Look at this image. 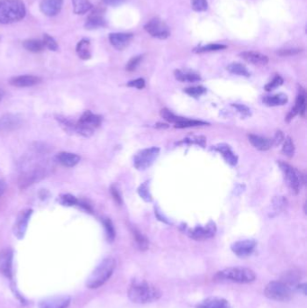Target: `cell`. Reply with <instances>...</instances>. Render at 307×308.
Masks as SVG:
<instances>
[{
	"mask_svg": "<svg viewBox=\"0 0 307 308\" xmlns=\"http://www.w3.org/2000/svg\"><path fill=\"white\" fill-rule=\"evenodd\" d=\"M192 8L196 12H203L207 9L208 3L206 0H192L191 1Z\"/></svg>",
	"mask_w": 307,
	"mask_h": 308,
	"instance_id": "b9f144b4",
	"label": "cell"
},
{
	"mask_svg": "<svg viewBox=\"0 0 307 308\" xmlns=\"http://www.w3.org/2000/svg\"><path fill=\"white\" fill-rule=\"evenodd\" d=\"M306 107H307V98H306V91L302 86L299 87V94L296 100L295 107L292 108L290 113L286 116V122H290L292 119L294 118L297 113H300L303 117L306 115Z\"/></svg>",
	"mask_w": 307,
	"mask_h": 308,
	"instance_id": "5bb4252c",
	"label": "cell"
},
{
	"mask_svg": "<svg viewBox=\"0 0 307 308\" xmlns=\"http://www.w3.org/2000/svg\"><path fill=\"white\" fill-rule=\"evenodd\" d=\"M63 5V0H43L40 4V9L43 15L54 16L58 15Z\"/></svg>",
	"mask_w": 307,
	"mask_h": 308,
	"instance_id": "ac0fdd59",
	"label": "cell"
},
{
	"mask_svg": "<svg viewBox=\"0 0 307 308\" xmlns=\"http://www.w3.org/2000/svg\"><path fill=\"white\" fill-rule=\"evenodd\" d=\"M5 184L3 180L0 179V197L5 193Z\"/></svg>",
	"mask_w": 307,
	"mask_h": 308,
	"instance_id": "9f6ffc18",
	"label": "cell"
},
{
	"mask_svg": "<svg viewBox=\"0 0 307 308\" xmlns=\"http://www.w3.org/2000/svg\"><path fill=\"white\" fill-rule=\"evenodd\" d=\"M185 92L191 97H198L202 96L203 94H205L206 92V88L202 86H191V87L186 88Z\"/></svg>",
	"mask_w": 307,
	"mask_h": 308,
	"instance_id": "ab89813d",
	"label": "cell"
},
{
	"mask_svg": "<svg viewBox=\"0 0 307 308\" xmlns=\"http://www.w3.org/2000/svg\"><path fill=\"white\" fill-rule=\"evenodd\" d=\"M115 266V259L112 257H108L103 259L100 264L92 272L91 275L88 277L86 280V286L88 288L95 289L103 286L113 274Z\"/></svg>",
	"mask_w": 307,
	"mask_h": 308,
	"instance_id": "7a4b0ae2",
	"label": "cell"
},
{
	"mask_svg": "<svg viewBox=\"0 0 307 308\" xmlns=\"http://www.w3.org/2000/svg\"><path fill=\"white\" fill-rule=\"evenodd\" d=\"M77 54L82 59H89L91 58L90 53V42L87 39H82L77 45Z\"/></svg>",
	"mask_w": 307,
	"mask_h": 308,
	"instance_id": "83f0119b",
	"label": "cell"
},
{
	"mask_svg": "<svg viewBox=\"0 0 307 308\" xmlns=\"http://www.w3.org/2000/svg\"><path fill=\"white\" fill-rule=\"evenodd\" d=\"M227 70L230 71L232 74L235 75L244 76V77H250V72L247 70V68L239 62H233L227 66Z\"/></svg>",
	"mask_w": 307,
	"mask_h": 308,
	"instance_id": "1f68e13d",
	"label": "cell"
},
{
	"mask_svg": "<svg viewBox=\"0 0 307 308\" xmlns=\"http://www.w3.org/2000/svg\"><path fill=\"white\" fill-rule=\"evenodd\" d=\"M175 77L178 81L181 82H196L201 80V77L196 73L180 70L175 71Z\"/></svg>",
	"mask_w": 307,
	"mask_h": 308,
	"instance_id": "f1b7e54d",
	"label": "cell"
},
{
	"mask_svg": "<svg viewBox=\"0 0 307 308\" xmlns=\"http://www.w3.org/2000/svg\"><path fill=\"white\" fill-rule=\"evenodd\" d=\"M127 85L128 86H132V87H136L138 89H142L145 86V81L143 79H137L135 81H130Z\"/></svg>",
	"mask_w": 307,
	"mask_h": 308,
	"instance_id": "f907efd6",
	"label": "cell"
},
{
	"mask_svg": "<svg viewBox=\"0 0 307 308\" xmlns=\"http://www.w3.org/2000/svg\"><path fill=\"white\" fill-rule=\"evenodd\" d=\"M26 13V6L21 0H0V24L20 21Z\"/></svg>",
	"mask_w": 307,
	"mask_h": 308,
	"instance_id": "3957f363",
	"label": "cell"
},
{
	"mask_svg": "<svg viewBox=\"0 0 307 308\" xmlns=\"http://www.w3.org/2000/svg\"><path fill=\"white\" fill-rule=\"evenodd\" d=\"M22 121L20 117L16 114L7 113L0 118V131L10 132L21 126Z\"/></svg>",
	"mask_w": 307,
	"mask_h": 308,
	"instance_id": "d6986e66",
	"label": "cell"
},
{
	"mask_svg": "<svg viewBox=\"0 0 307 308\" xmlns=\"http://www.w3.org/2000/svg\"><path fill=\"white\" fill-rule=\"evenodd\" d=\"M44 176L43 168H34L30 171L24 173L19 179V187L20 189H27L30 185L34 183L35 181L40 180Z\"/></svg>",
	"mask_w": 307,
	"mask_h": 308,
	"instance_id": "e0dca14e",
	"label": "cell"
},
{
	"mask_svg": "<svg viewBox=\"0 0 307 308\" xmlns=\"http://www.w3.org/2000/svg\"><path fill=\"white\" fill-rule=\"evenodd\" d=\"M196 308H231V305L223 297H212L201 301Z\"/></svg>",
	"mask_w": 307,
	"mask_h": 308,
	"instance_id": "7402d4cb",
	"label": "cell"
},
{
	"mask_svg": "<svg viewBox=\"0 0 307 308\" xmlns=\"http://www.w3.org/2000/svg\"><path fill=\"white\" fill-rule=\"evenodd\" d=\"M286 205V200L282 196H279L274 199V208L277 212L282 211Z\"/></svg>",
	"mask_w": 307,
	"mask_h": 308,
	"instance_id": "681fc988",
	"label": "cell"
},
{
	"mask_svg": "<svg viewBox=\"0 0 307 308\" xmlns=\"http://www.w3.org/2000/svg\"><path fill=\"white\" fill-rule=\"evenodd\" d=\"M32 212V210L31 209L22 211L17 217L15 226H14V233L18 239H23L25 236L26 232H27L28 222L31 217Z\"/></svg>",
	"mask_w": 307,
	"mask_h": 308,
	"instance_id": "4fadbf2b",
	"label": "cell"
},
{
	"mask_svg": "<svg viewBox=\"0 0 307 308\" xmlns=\"http://www.w3.org/2000/svg\"><path fill=\"white\" fill-rule=\"evenodd\" d=\"M160 154V149L158 147H151L138 152L135 157L134 163L136 168L145 169L150 167Z\"/></svg>",
	"mask_w": 307,
	"mask_h": 308,
	"instance_id": "ba28073f",
	"label": "cell"
},
{
	"mask_svg": "<svg viewBox=\"0 0 307 308\" xmlns=\"http://www.w3.org/2000/svg\"><path fill=\"white\" fill-rule=\"evenodd\" d=\"M41 82V79L39 77L33 75H22L14 77L10 80V84L12 86L17 87H28L37 85Z\"/></svg>",
	"mask_w": 307,
	"mask_h": 308,
	"instance_id": "ffe728a7",
	"label": "cell"
},
{
	"mask_svg": "<svg viewBox=\"0 0 307 308\" xmlns=\"http://www.w3.org/2000/svg\"><path fill=\"white\" fill-rule=\"evenodd\" d=\"M283 82H284V80L281 78L280 76H276L271 82H270L269 84H267L265 86V89L267 91H272V90L276 89L277 87L280 86L283 84Z\"/></svg>",
	"mask_w": 307,
	"mask_h": 308,
	"instance_id": "7bdbcfd3",
	"label": "cell"
},
{
	"mask_svg": "<svg viewBox=\"0 0 307 308\" xmlns=\"http://www.w3.org/2000/svg\"><path fill=\"white\" fill-rule=\"evenodd\" d=\"M240 56L249 63L257 65V66H264V65L268 64L269 62L268 56L257 53V52H252V51L243 52L240 54Z\"/></svg>",
	"mask_w": 307,
	"mask_h": 308,
	"instance_id": "44dd1931",
	"label": "cell"
},
{
	"mask_svg": "<svg viewBox=\"0 0 307 308\" xmlns=\"http://www.w3.org/2000/svg\"><path fill=\"white\" fill-rule=\"evenodd\" d=\"M299 279H300L299 273L296 272L295 270H292V271L285 273L284 277H283V280L281 281L286 283V285H288V284L292 285V284L297 283V281L299 280Z\"/></svg>",
	"mask_w": 307,
	"mask_h": 308,
	"instance_id": "f35d334b",
	"label": "cell"
},
{
	"mask_svg": "<svg viewBox=\"0 0 307 308\" xmlns=\"http://www.w3.org/2000/svg\"><path fill=\"white\" fill-rule=\"evenodd\" d=\"M3 97H4V91H3V90H2L1 88H0V101L2 100V98H3Z\"/></svg>",
	"mask_w": 307,
	"mask_h": 308,
	"instance_id": "6f0895ef",
	"label": "cell"
},
{
	"mask_svg": "<svg viewBox=\"0 0 307 308\" xmlns=\"http://www.w3.org/2000/svg\"><path fill=\"white\" fill-rule=\"evenodd\" d=\"M103 2L108 5H112V6H116V5H121L125 2V0H103Z\"/></svg>",
	"mask_w": 307,
	"mask_h": 308,
	"instance_id": "db71d44e",
	"label": "cell"
},
{
	"mask_svg": "<svg viewBox=\"0 0 307 308\" xmlns=\"http://www.w3.org/2000/svg\"><path fill=\"white\" fill-rule=\"evenodd\" d=\"M184 142H188L189 144L195 143V144H198V145L204 147L205 144V137H203V136H195V137H192V138L185 139Z\"/></svg>",
	"mask_w": 307,
	"mask_h": 308,
	"instance_id": "7dc6e473",
	"label": "cell"
},
{
	"mask_svg": "<svg viewBox=\"0 0 307 308\" xmlns=\"http://www.w3.org/2000/svg\"><path fill=\"white\" fill-rule=\"evenodd\" d=\"M13 251L9 248H5L0 252V273L6 278H12L13 272Z\"/></svg>",
	"mask_w": 307,
	"mask_h": 308,
	"instance_id": "30bf717a",
	"label": "cell"
},
{
	"mask_svg": "<svg viewBox=\"0 0 307 308\" xmlns=\"http://www.w3.org/2000/svg\"><path fill=\"white\" fill-rule=\"evenodd\" d=\"M43 43L44 47L48 48L51 51H57L58 50V43H56V41L54 40V38L50 36L47 33L43 34Z\"/></svg>",
	"mask_w": 307,
	"mask_h": 308,
	"instance_id": "60d3db41",
	"label": "cell"
},
{
	"mask_svg": "<svg viewBox=\"0 0 307 308\" xmlns=\"http://www.w3.org/2000/svg\"><path fill=\"white\" fill-rule=\"evenodd\" d=\"M111 194H112V196H113L114 201H115L118 205H121L122 202H123V201H122V197H121V195L119 194L118 190H117V189H116L115 187H113V186L111 187Z\"/></svg>",
	"mask_w": 307,
	"mask_h": 308,
	"instance_id": "f5cc1de1",
	"label": "cell"
},
{
	"mask_svg": "<svg viewBox=\"0 0 307 308\" xmlns=\"http://www.w3.org/2000/svg\"><path fill=\"white\" fill-rule=\"evenodd\" d=\"M256 247V242L254 240H243L233 243L232 251L239 257H247L253 252Z\"/></svg>",
	"mask_w": 307,
	"mask_h": 308,
	"instance_id": "9a60e30c",
	"label": "cell"
},
{
	"mask_svg": "<svg viewBox=\"0 0 307 308\" xmlns=\"http://www.w3.org/2000/svg\"><path fill=\"white\" fill-rule=\"evenodd\" d=\"M302 50L301 49H283V50H279L277 54L280 56H292V55H296L299 53H301Z\"/></svg>",
	"mask_w": 307,
	"mask_h": 308,
	"instance_id": "c3c4849f",
	"label": "cell"
},
{
	"mask_svg": "<svg viewBox=\"0 0 307 308\" xmlns=\"http://www.w3.org/2000/svg\"><path fill=\"white\" fill-rule=\"evenodd\" d=\"M216 151H219L222 154V156L224 158V160L226 161L230 165L232 166H235L237 164L238 158L234 152L232 151L231 147L224 143H222V144H218L215 147Z\"/></svg>",
	"mask_w": 307,
	"mask_h": 308,
	"instance_id": "cb8c5ba5",
	"label": "cell"
},
{
	"mask_svg": "<svg viewBox=\"0 0 307 308\" xmlns=\"http://www.w3.org/2000/svg\"><path fill=\"white\" fill-rule=\"evenodd\" d=\"M284 140H285V136L283 135V133L281 131H278L272 140V143L273 145H280Z\"/></svg>",
	"mask_w": 307,
	"mask_h": 308,
	"instance_id": "816d5d0a",
	"label": "cell"
},
{
	"mask_svg": "<svg viewBox=\"0 0 307 308\" xmlns=\"http://www.w3.org/2000/svg\"><path fill=\"white\" fill-rule=\"evenodd\" d=\"M248 139L251 145L259 151H268L273 145L271 139L259 135H249Z\"/></svg>",
	"mask_w": 307,
	"mask_h": 308,
	"instance_id": "603a6c76",
	"label": "cell"
},
{
	"mask_svg": "<svg viewBox=\"0 0 307 308\" xmlns=\"http://www.w3.org/2000/svg\"><path fill=\"white\" fill-rule=\"evenodd\" d=\"M161 115H162V117L165 119L166 121H167V122L175 124H177L178 121H180V119L182 118V117H180V116H177L176 114H174L171 111H169L167 108H163V109H162Z\"/></svg>",
	"mask_w": 307,
	"mask_h": 308,
	"instance_id": "74e56055",
	"label": "cell"
},
{
	"mask_svg": "<svg viewBox=\"0 0 307 308\" xmlns=\"http://www.w3.org/2000/svg\"><path fill=\"white\" fill-rule=\"evenodd\" d=\"M284 144H283V148H282V151L283 153L288 157V158H291L294 156L295 154V144L293 142L290 137H286L284 140Z\"/></svg>",
	"mask_w": 307,
	"mask_h": 308,
	"instance_id": "e575fe53",
	"label": "cell"
},
{
	"mask_svg": "<svg viewBox=\"0 0 307 308\" xmlns=\"http://www.w3.org/2000/svg\"><path fill=\"white\" fill-rule=\"evenodd\" d=\"M139 195L142 197V199L145 200L146 202H151V196L150 191H149V187H148V182L142 184L139 188Z\"/></svg>",
	"mask_w": 307,
	"mask_h": 308,
	"instance_id": "ee69618b",
	"label": "cell"
},
{
	"mask_svg": "<svg viewBox=\"0 0 307 308\" xmlns=\"http://www.w3.org/2000/svg\"><path fill=\"white\" fill-rule=\"evenodd\" d=\"M23 46L27 49V51H29L31 53H34V54L41 53L44 50V45H43V42L40 41V40H36V39H28V40H26L23 43Z\"/></svg>",
	"mask_w": 307,
	"mask_h": 308,
	"instance_id": "4dcf8cb0",
	"label": "cell"
},
{
	"mask_svg": "<svg viewBox=\"0 0 307 308\" xmlns=\"http://www.w3.org/2000/svg\"><path fill=\"white\" fill-rule=\"evenodd\" d=\"M216 280L221 281H231L240 284H247L253 282L256 275L253 270L246 268H228L217 272Z\"/></svg>",
	"mask_w": 307,
	"mask_h": 308,
	"instance_id": "277c9868",
	"label": "cell"
},
{
	"mask_svg": "<svg viewBox=\"0 0 307 308\" xmlns=\"http://www.w3.org/2000/svg\"><path fill=\"white\" fill-rule=\"evenodd\" d=\"M61 199H62V204L65 205H75L79 204L78 199L72 195H64L62 196Z\"/></svg>",
	"mask_w": 307,
	"mask_h": 308,
	"instance_id": "bcb514c9",
	"label": "cell"
},
{
	"mask_svg": "<svg viewBox=\"0 0 307 308\" xmlns=\"http://www.w3.org/2000/svg\"><path fill=\"white\" fill-rule=\"evenodd\" d=\"M101 123L102 117L100 115L91 113L90 111H86L75 124V131L85 137H89Z\"/></svg>",
	"mask_w": 307,
	"mask_h": 308,
	"instance_id": "5b68a950",
	"label": "cell"
},
{
	"mask_svg": "<svg viewBox=\"0 0 307 308\" xmlns=\"http://www.w3.org/2000/svg\"><path fill=\"white\" fill-rule=\"evenodd\" d=\"M73 11L77 15H84L92 8L89 0H72Z\"/></svg>",
	"mask_w": 307,
	"mask_h": 308,
	"instance_id": "f546056e",
	"label": "cell"
},
{
	"mask_svg": "<svg viewBox=\"0 0 307 308\" xmlns=\"http://www.w3.org/2000/svg\"><path fill=\"white\" fill-rule=\"evenodd\" d=\"M142 59V56H136L130 59L128 63L126 65V70L128 71H134L137 69V67L139 66Z\"/></svg>",
	"mask_w": 307,
	"mask_h": 308,
	"instance_id": "f6af8a7d",
	"label": "cell"
},
{
	"mask_svg": "<svg viewBox=\"0 0 307 308\" xmlns=\"http://www.w3.org/2000/svg\"><path fill=\"white\" fill-rule=\"evenodd\" d=\"M57 158L59 163L62 164L65 167H74L81 161V157L79 155H77L75 153L67 152V151L60 152Z\"/></svg>",
	"mask_w": 307,
	"mask_h": 308,
	"instance_id": "d4e9b609",
	"label": "cell"
},
{
	"mask_svg": "<svg viewBox=\"0 0 307 308\" xmlns=\"http://www.w3.org/2000/svg\"><path fill=\"white\" fill-rule=\"evenodd\" d=\"M207 123L198 120H192V119L182 118L175 124L176 128H188V127H195V126H203L207 125Z\"/></svg>",
	"mask_w": 307,
	"mask_h": 308,
	"instance_id": "d6a6232c",
	"label": "cell"
},
{
	"mask_svg": "<svg viewBox=\"0 0 307 308\" xmlns=\"http://www.w3.org/2000/svg\"><path fill=\"white\" fill-rule=\"evenodd\" d=\"M130 300L136 304L154 302L162 297V292L145 280H135L132 283L128 290Z\"/></svg>",
	"mask_w": 307,
	"mask_h": 308,
	"instance_id": "6da1fadb",
	"label": "cell"
},
{
	"mask_svg": "<svg viewBox=\"0 0 307 308\" xmlns=\"http://www.w3.org/2000/svg\"><path fill=\"white\" fill-rule=\"evenodd\" d=\"M265 296L276 301H287L292 297L291 288L282 281H272L265 287Z\"/></svg>",
	"mask_w": 307,
	"mask_h": 308,
	"instance_id": "8992f818",
	"label": "cell"
},
{
	"mask_svg": "<svg viewBox=\"0 0 307 308\" xmlns=\"http://www.w3.org/2000/svg\"><path fill=\"white\" fill-rule=\"evenodd\" d=\"M279 165L284 174V178L288 188L291 189L294 194H298L302 185V176L300 175V173L286 162H279Z\"/></svg>",
	"mask_w": 307,
	"mask_h": 308,
	"instance_id": "52a82bcc",
	"label": "cell"
},
{
	"mask_svg": "<svg viewBox=\"0 0 307 308\" xmlns=\"http://www.w3.org/2000/svg\"><path fill=\"white\" fill-rule=\"evenodd\" d=\"M106 25H107L106 20L101 15L97 13H93L91 16H89V17L86 19L85 27L88 30H93V29L106 27Z\"/></svg>",
	"mask_w": 307,
	"mask_h": 308,
	"instance_id": "484cf974",
	"label": "cell"
},
{
	"mask_svg": "<svg viewBox=\"0 0 307 308\" xmlns=\"http://www.w3.org/2000/svg\"><path fill=\"white\" fill-rule=\"evenodd\" d=\"M103 224H104V226H105V229H106L108 241L109 242H113V240H114V237H115V231H114L113 223L109 218H105L103 220Z\"/></svg>",
	"mask_w": 307,
	"mask_h": 308,
	"instance_id": "d590c367",
	"label": "cell"
},
{
	"mask_svg": "<svg viewBox=\"0 0 307 308\" xmlns=\"http://www.w3.org/2000/svg\"><path fill=\"white\" fill-rule=\"evenodd\" d=\"M69 296H54L41 300L38 304L39 308H68L70 304Z\"/></svg>",
	"mask_w": 307,
	"mask_h": 308,
	"instance_id": "8fae6325",
	"label": "cell"
},
{
	"mask_svg": "<svg viewBox=\"0 0 307 308\" xmlns=\"http://www.w3.org/2000/svg\"><path fill=\"white\" fill-rule=\"evenodd\" d=\"M234 107L237 108L238 110H239L241 113H244V114H247V115L251 114V112H250L251 110H250L247 107H245V106H243V105H235Z\"/></svg>",
	"mask_w": 307,
	"mask_h": 308,
	"instance_id": "11a10c76",
	"label": "cell"
},
{
	"mask_svg": "<svg viewBox=\"0 0 307 308\" xmlns=\"http://www.w3.org/2000/svg\"><path fill=\"white\" fill-rule=\"evenodd\" d=\"M226 48L225 45H223V44H217V43H212V44H207L205 46H202L199 48L195 49V53H197V54H202V53H208V52H215V51H220V50H223V49Z\"/></svg>",
	"mask_w": 307,
	"mask_h": 308,
	"instance_id": "8d00e7d4",
	"label": "cell"
},
{
	"mask_svg": "<svg viewBox=\"0 0 307 308\" xmlns=\"http://www.w3.org/2000/svg\"><path fill=\"white\" fill-rule=\"evenodd\" d=\"M144 29L152 37L161 40L167 39L170 35V31L167 24L160 18H152L146 24Z\"/></svg>",
	"mask_w": 307,
	"mask_h": 308,
	"instance_id": "9c48e42d",
	"label": "cell"
},
{
	"mask_svg": "<svg viewBox=\"0 0 307 308\" xmlns=\"http://www.w3.org/2000/svg\"><path fill=\"white\" fill-rule=\"evenodd\" d=\"M216 232V226L215 223L210 222L205 227H195L193 230H190L189 236L196 241H204L215 236Z\"/></svg>",
	"mask_w": 307,
	"mask_h": 308,
	"instance_id": "7c38bea8",
	"label": "cell"
},
{
	"mask_svg": "<svg viewBox=\"0 0 307 308\" xmlns=\"http://www.w3.org/2000/svg\"><path fill=\"white\" fill-rule=\"evenodd\" d=\"M262 101L266 106L268 107H279V106H283L285 105L287 101L288 98L285 94H278L274 96H267L263 97Z\"/></svg>",
	"mask_w": 307,
	"mask_h": 308,
	"instance_id": "4316f807",
	"label": "cell"
},
{
	"mask_svg": "<svg viewBox=\"0 0 307 308\" xmlns=\"http://www.w3.org/2000/svg\"><path fill=\"white\" fill-rule=\"evenodd\" d=\"M132 232H133V235H134V238H135V242L137 243L139 249L141 250V251H145V250H147L148 247H149V241L147 240V238H146L139 230H137V229H135V228H134V229L132 230Z\"/></svg>",
	"mask_w": 307,
	"mask_h": 308,
	"instance_id": "836d02e7",
	"label": "cell"
},
{
	"mask_svg": "<svg viewBox=\"0 0 307 308\" xmlns=\"http://www.w3.org/2000/svg\"><path fill=\"white\" fill-rule=\"evenodd\" d=\"M134 35L125 32H113L109 35V41L114 48L122 51L126 48L131 43Z\"/></svg>",
	"mask_w": 307,
	"mask_h": 308,
	"instance_id": "2e32d148",
	"label": "cell"
}]
</instances>
